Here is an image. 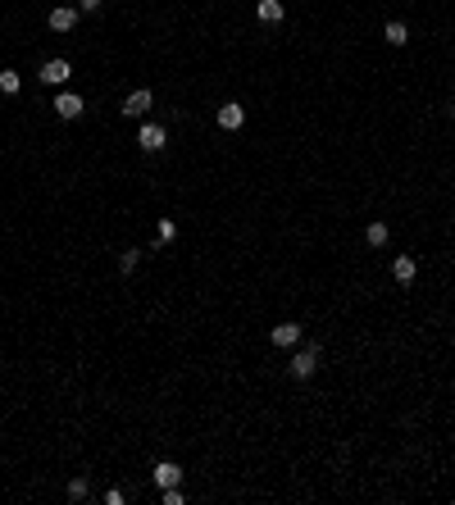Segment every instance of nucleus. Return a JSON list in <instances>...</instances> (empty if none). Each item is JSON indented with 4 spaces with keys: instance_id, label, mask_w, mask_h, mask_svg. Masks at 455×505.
I'll return each instance as SVG.
<instances>
[{
    "instance_id": "obj_1",
    "label": "nucleus",
    "mask_w": 455,
    "mask_h": 505,
    "mask_svg": "<svg viewBox=\"0 0 455 505\" xmlns=\"http://www.w3.org/2000/svg\"><path fill=\"white\" fill-rule=\"evenodd\" d=\"M319 355H324V346H319V341H310L305 351H296V355H292V364H287V374H292L296 383H305V378H310V374L319 369Z\"/></svg>"
},
{
    "instance_id": "obj_2",
    "label": "nucleus",
    "mask_w": 455,
    "mask_h": 505,
    "mask_svg": "<svg viewBox=\"0 0 455 505\" xmlns=\"http://www.w3.org/2000/svg\"><path fill=\"white\" fill-rule=\"evenodd\" d=\"M68 77H73V64H68V59H46L41 64V82L46 87H64Z\"/></svg>"
},
{
    "instance_id": "obj_3",
    "label": "nucleus",
    "mask_w": 455,
    "mask_h": 505,
    "mask_svg": "<svg viewBox=\"0 0 455 505\" xmlns=\"http://www.w3.org/2000/svg\"><path fill=\"white\" fill-rule=\"evenodd\" d=\"M151 105H155V91H132L128 100H123V114H128V119H146V114H151Z\"/></svg>"
},
{
    "instance_id": "obj_4",
    "label": "nucleus",
    "mask_w": 455,
    "mask_h": 505,
    "mask_svg": "<svg viewBox=\"0 0 455 505\" xmlns=\"http://www.w3.org/2000/svg\"><path fill=\"white\" fill-rule=\"evenodd\" d=\"M46 23H50L55 32H73V28H77V10H73V5H55V10L46 14Z\"/></svg>"
},
{
    "instance_id": "obj_5",
    "label": "nucleus",
    "mask_w": 455,
    "mask_h": 505,
    "mask_svg": "<svg viewBox=\"0 0 455 505\" xmlns=\"http://www.w3.org/2000/svg\"><path fill=\"white\" fill-rule=\"evenodd\" d=\"M137 142H141V151H164V142H169V132H164L160 123H141Z\"/></svg>"
},
{
    "instance_id": "obj_6",
    "label": "nucleus",
    "mask_w": 455,
    "mask_h": 505,
    "mask_svg": "<svg viewBox=\"0 0 455 505\" xmlns=\"http://www.w3.org/2000/svg\"><path fill=\"white\" fill-rule=\"evenodd\" d=\"M214 119H219V128H223V132H237L241 123H246V110H241L237 100H228V105H223V110L214 114Z\"/></svg>"
},
{
    "instance_id": "obj_7",
    "label": "nucleus",
    "mask_w": 455,
    "mask_h": 505,
    "mask_svg": "<svg viewBox=\"0 0 455 505\" xmlns=\"http://www.w3.org/2000/svg\"><path fill=\"white\" fill-rule=\"evenodd\" d=\"M55 114H59V119H77V114H82V96H77V91H59V96H55Z\"/></svg>"
},
{
    "instance_id": "obj_8",
    "label": "nucleus",
    "mask_w": 455,
    "mask_h": 505,
    "mask_svg": "<svg viewBox=\"0 0 455 505\" xmlns=\"http://www.w3.org/2000/svg\"><path fill=\"white\" fill-rule=\"evenodd\" d=\"M391 278L401 287H410L414 278H419V264H414V255H396V264H391Z\"/></svg>"
},
{
    "instance_id": "obj_9",
    "label": "nucleus",
    "mask_w": 455,
    "mask_h": 505,
    "mask_svg": "<svg viewBox=\"0 0 455 505\" xmlns=\"http://www.w3.org/2000/svg\"><path fill=\"white\" fill-rule=\"evenodd\" d=\"M178 483H183V469H178L174 460L155 464V487H160V492H164V487H178Z\"/></svg>"
},
{
    "instance_id": "obj_10",
    "label": "nucleus",
    "mask_w": 455,
    "mask_h": 505,
    "mask_svg": "<svg viewBox=\"0 0 455 505\" xmlns=\"http://www.w3.org/2000/svg\"><path fill=\"white\" fill-rule=\"evenodd\" d=\"M269 337H273V346H301V323H292V318H287V323H278Z\"/></svg>"
},
{
    "instance_id": "obj_11",
    "label": "nucleus",
    "mask_w": 455,
    "mask_h": 505,
    "mask_svg": "<svg viewBox=\"0 0 455 505\" xmlns=\"http://www.w3.org/2000/svg\"><path fill=\"white\" fill-rule=\"evenodd\" d=\"M282 14H287L282 0H260V5H255V19L260 23H282Z\"/></svg>"
},
{
    "instance_id": "obj_12",
    "label": "nucleus",
    "mask_w": 455,
    "mask_h": 505,
    "mask_svg": "<svg viewBox=\"0 0 455 505\" xmlns=\"http://www.w3.org/2000/svg\"><path fill=\"white\" fill-rule=\"evenodd\" d=\"M387 237H391V232H387V223H382V219H373V223L364 228V242L373 246V251H378V246H387Z\"/></svg>"
},
{
    "instance_id": "obj_13",
    "label": "nucleus",
    "mask_w": 455,
    "mask_h": 505,
    "mask_svg": "<svg viewBox=\"0 0 455 505\" xmlns=\"http://www.w3.org/2000/svg\"><path fill=\"white\" fill-rule=\"evenodd\" d=\"M382 37H387V46H405V41H410V28H405L401 19H391L387 28H382Z\"/></svg>"
},
{
    "instance_id": "obj_14",
    "label": "nucleus",
    "mask_w": 455,
    "mask_h": 505,
    "mask_svg": "<svg viewBox=\"0 0 455 505\" xmlns=\"http://www.w3.org/2000/svg\"><path fill=\"white\" fill-rule=\"evenodd\" d=\"M19 73H14V68H5V73H0V91H5V96H19Z\"/></svg>"
},
{
    "instance_id": "obj_15",
    "label": "nucleus",
    "mask_w": 455,
    "mask_h": 505,
    "mask_svg": "<svg viewBox=\"0 0 455 505\" xmlns=\"http://www.w3.org/2000/svg\"><path fill=\"white\" fill-rule=\"evenodd\" d=\"M137 260H141V251H123L119 255V269H123V274H132V269H137Z\"/></svg>"
},
{
    "instance_id": "obj_16",
    "label": "nucleus",
    "mask_w": 455,
    "mask_h": 505,
    "mask_svg": "<svg viewBox=\"0 0 455 505\" xmlns=\"http://www.w3.org/2000/svg\"><path fill=\"white\" fill-rule=\"evenodd\" d=\"M82 496H87V478H73L68 483V501H82Z\"/></svg>"
},
{
    "instance_id": "obj_17",
    "label": "nucleus",
    "mask_w": 455,
    "mask_h": 505,
    "mask_svg": "<svg viewBox=\"0 0 455 505\" xmlns=\"http://www.w3.org/2000/svg\"><path fill=\"white\" fill-rule=\"evenodd\" d=\"M160 501H164V505H183V501H187V496H183V492H178V487H164V492H160Z\"/></svg>"
},
{
    "instance_id": "obj_18",
    "label": "nucleus",
    "mask_w": 455,
    "mask_h": 505,
    "mask_svg": "<svg viewBox=\"0 0 455 505\" xmlns=\"http://www.w3.org/2000/svg\"><path fill=\"white\" fill-rule=\"evenodd\" d=\"M178 237V228H174V219H160V242H174Z\"/></svg>"
},
{
    "instance_id": "obj_19",
    "label": "nucleus",
    "mask_w": 455,
    "mask_h": 505,
    "mask_svg": "<svg viewBox=\"0 0 455 505\" xmlns=\"http://www.w3.org/2000/svg\"><path fill=\"white\" fill-rule=\"evenodd\" d=\"M77 10H100V0H77Z\"/></svg>"
}]
</instances>
